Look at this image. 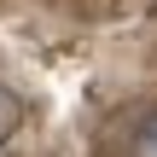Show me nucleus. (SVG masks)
Instances as JSON below:
<instances>
[{
    "instance_id": "f257e3e1",
    "label": "nucleus",
    "mask_w": 157,
    "mask_h": 157,
    "mask_svg": "<svg viewBox=\"0 0 157 157\" xmlns=\"http://www.w3.org/2000/svg\"><path fill=\"white\" fill-rule=\"evenodd\" d=\"M134 157H157V117L140 122V134H134Z\"/></svg>"
}]
</instances>
